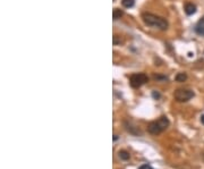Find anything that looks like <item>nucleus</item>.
<instances>
[{"instance_id":"nucleus-2","label":"nucleus","mask_w":204,"mask_h":169,"mask_svg":"<svg viewBox=\"0 0 204 169\" xmlns=\"http://www.w3.org/2000/svg\"><path fill=\"white\" fill-rule=\"evenodd\" d=\"M168 126H169V119L166 116H162L160 117L158 120H154V121L148 124V132L152 135H158L160 133H162Z\"/></svg>"},{"instance_id":"nucleus-6","label":"nucleus","mask_w":204,"mask_h":169,"mask_svg":"<svg viewBox=\"0 0 204 169\" xmlns=\"http://www.w3.org/2000/svg\"><path fill=\"white\" fill-rule=\"evenodd\" d=\"M118 156H119V158L121 159V160H128V159L130 158V154L128 153L127 151H125V150L119 151Z\"/></svg>"},{"instance_id":"nucleus-7","label":"nucleus","mask_w":204,"mask_h":169,"mask_svg":"<svg viewBox=\"0 0 204 169\" xmlns=\"http://www.w3.org/2000/svg\"><path fill=\"white\" fill-rule=\"evenodd\" d=\"M121 4L125 8H132L135 5V0H121Z\"/></svg>"},{"instance_id":"nucleus-4","label":"nucleus","mask_w":204,"mask_h":169,"mask_svg":"<svg viewBox=\"0 0 204 169\" xmlns=\"http://www.w3.org/2000/svg\"><path fill=\"white\" fill-rule=\"evenodd\" d=\"M174 97L178 102H187L194 97V92L187 89H178L175 91Z\"/></svg>"},{"instance_id":"nucleus-12","label":"nucleus","mask_w":204,"mask_h":169,"mask_svg":"<svg viewBox=\"0 0 204 169\" xmlns=\"http://www.w3.org/2000/svg\"><path fill=\"white\" fill-rule=\"evenodd\" d=\"M138 169H153L150 165H142Z\"/></svg>"},{"instance_id":"nucleus-10","label":"nucleus","mask_w":204,"mask_h":169,"mask_svg":"<svg viewBox=\"0 0 204 169\" xmlns=\"http://www.w3.org/2000/svg\"><path fill=\"white\" fill-rule=\"evenodd\" d=\"M195 31H196L197 34H200V35H203L204 36V25H198Z\"/></svg>"},{"instance_id":"nucleus-11","label":"nucleus","mask_w":204,"mask_h":169,"mask_svg":"<svg viewBox=\"0 0 204 169\" xmlns=\"http://www.w3.org/2000/svg\"><path fill=\"white\" fill-rule=\"evenodd\" d=\"M154 79H159V81H167L166 76H160V75H154Z\"/></svg>"},{"instance_id":"nucleus-16","label":"nucleus","mask_w":204,"mask_h":169,"mask_svg":"<svg viewBox=\"0 0 204 169\" xmlns=\"http://www.w3.org/2000/svg\"><path fill=\"white\" fill-rule=\"evenodd\" d=\"M117 140H118V136L115 135V136H114V141H117Z\"/></svg>"},{"instance_id":"nucleus-14","label":"nucleus","mask_w":204,"mask_h":169,"mask_svg":"<svg viewBox=\"0 0 204 169\" xmlns=\"http://www.w3.org/2000/svg\"><path fill=\"white\" fill-rule=\"evenodd\" d=\"M201 123L204 125V115H202V116H201Z\"/></svg>"},{"instance_id":"nucleus-3","label":"nucleus","mask_w":204,"mask_h":169,"mask_svg":"<svg viewBox=\"0 0 204 169\" xmlns=\"http://www.w3.org/2000/svg\"><path fill=\"white\" fill-rule=\"evenodd\" d=\"M148 81V76L145 75V74H143V73H136V74H133V75L129 77L130 85H132V87H134V89L141 87L142 85H144Z\"/></svg>"},{"instance_id":"nucleus-8","label":"nucleus","mask_w":204,"mask_h":169,"mask_svg":"<svg viewBox=\"0 0 204 169\" xmlns=\"http://www.w3.org/2000/svg\"><path fill=\"white\" fill-rule=\"evenodd\" d=\"M186 79H187V75H186L185 73H178L177 75H176V81L177 82H185Z\"/></svg>"},{"instance_id":"nucleus-15","label":"nucleus","mask_w":204,"mask_h":169,"mask_svg":"<svg viewBox=\"0 0 204 169\" xmlns=\"http://www.w3.org/2000/svg\"><path fill=\"white\" fill-rule=\"evenodd\" d=\"M153 97H154V98H159L160 95L158 93H156V92H153Z\"/></svg>"},{"instance_id":"nucleus-17","label":"nucleus","mask_w":204,"mask_h":169,"mask_svg":"<svg viewBox=\"0 0 204 169\" xmlns=\"http://www.w3.org/2000/svg\"><path fill=\"white\" fill-rule=\"evenodd\" d=\"M203 159H204V154H203Z\"/></svg>"},{"instance_id":"nucleus-5","label":"nucleus","mask_w":204,"mask_h":169,"mask_svg":"<svg viewBox=\"0 0 204 169\" xmlns=\"http://www.w3.org/2000/svg\"><path fill=\"white\" fill-rule=\"evenodd\" d=\"M185 13L189 16L195 14L196 13V6L194 4H192V2H187L185 5Z\"/></svg>"},{"instance_id":"nucleus-1","label":"nucleus","mask_w":204,"mask_h":169,"mask_svg":"<svg viewBox=\"0 0 204 169\" xmlns=\"http://www.w3.org/2000/svg\"><path fill=\"white\" fill-rule=\"evenodd\" d=\"M142 18L144 21V23L148 26H153V27H158L160 30H166L168 29V22L162 17H159V16H156L153 14H150V13H145L142 15Z\"/></svg>"},{"instance_id":"nucleus-9","label":"nucleus","mask_w":204,"mask_h":169,"mask_svg":"<svg viewBox=\"0 0 204 169\" xmlns=\"http://www.w3.org/2000/svg\"><path fill=\"white\" fill-rule=\"evenodd\" d=\"M112 16H114V19L120 18L122 16V11L120 9H118V8H116L115 10H114V13H112Z\"/></svg>"},{"instance_id":"nucleus-13","label":"nucleus","mask_w":204,"mask_h":169,"mask_svg":"<svg viewBox=\"0 0 204 169\" xmlns=\"http://www.w3.org/2000/svg\"><path fill=\"white\" fill-rule=\"evenodd\" d=\"M198 24H200V25H201V24H202V25H203V24H204V16H203V17H202V19H201L200 22H198Z\"/></svg>"}]
</instances>
